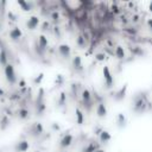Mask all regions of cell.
Instances as JSON below:
<instances>
[{"instance_id": "cell-1", "label": "cell", "mask_w": 152, "mask_h": 152, "mask_svg": "<svg viewBox=\"0 0 152 152\" xmlns=\"http://www.w3.org/2000/svg\"><path fill=\"white\" fill-rule=\"evenodd\" d=\"M102 73H104V80H105V83H106V87L107 88H112L113 87V76L110 74V70L107 65L104 67L102 69Z\"/></svg>"}, {"instance_id": "cell-2", "label": "cell", "mask_w": 152, "mask_h": 152, "mask_svg": "<svg viewBox=\"0 0 152 152\" xmlns=\"http://www.w3.org/2000/svg\"><path fill=\"white\" fill-rule=\"evenodd\" d=\"M58 51H59V54H61V55H62L63 57H65V58L70 57V55H72V49H70V46H69V45H67V44H62V45H59Z\"/></svg>"}, {"instance_id": "cell-3", "label": "cell", "mask_w": 152, "mask_h": 152, "mask_svg": "<svg viewBox=\"0 0 152 152\" xmlns=\"http://www.w3.org/2000/svg\"><path fill=\"white\" fill-rule=\"evenodd\" d=\"M96 114L99 118H105L107 115V108L104 102H100L96 106Z\"/></svg>"}, {"instance_id": "cell-4", "label": "cell", "mask_w": 152, "mask_h": 152, "mask_svg": "<svg viewBox=\"0 0 152 152\" xmlns=\"http://www.w3.org/2000/svg\"><path fill=\"white\" fill-rule=\"evenodd\" d=\"M73 67H74V69L76 70L77 73H81L83 70V65H82V61H81V57L80 56H76V57H74V59H73Z\"/></svg>"}, {"instance_id": "cell-5", "label": "cell", "mask_w": 152, "mask_h": 152, "mask_svg": "<svg viewBox=\"0 0 152 152\" xmlns=\"http://www.w3.org/2000/svg\"><path fill=\"white\" fill-rule=\"evenodd\" d=\"M73 140H74V137L72 134H68V136H65L62 140H61V146H62V147H68V146L72 145Z\"/></svg>"}, {"instance_id": "cell-6", "label": "cell", "mask_w": 152, "mask_h": 152, "mask_svg": "<svg viewBox=\"0 0 152 152\" xmlns=\"http://www.w3.org/2000/svg\"><path fill=\"white\" fill-rule=\"evenodd\" d=\"M82 100H83V102L87 104V105H89L90 101H92V94H90V92L88 89L82 90Z\"/></svg>"}, {"instance_id": "cell-7", "label": "cell", "mask_w": 152, "mask_h": 152, "mask_svg": "<svg viewBox=\"0 0 152 152\" xmlns=\"http://www.w3.org/2000/svg\"><path fill=\"white\" fill-rule=\"evenodd\" d=\"M114 54H115V57L119 58V59H124L125 56H126V55H125V50H124L123 46H117Z\"/></svg>"}, {"instance_id": "cell-8", "label": "cell", "mask_w": 152, "mask_h": 152, "mask_svg": "<svg viewBox=\"0 0 152 152\" xmlns=\"http://www.w3.org/2000/svg\"><path fill=\"white\" fill-rule=\"evenodd\" d=\"M75 114H76V123L78 124V125H82L83 124V120H85V117H83V113L81 112V109H76V112H75Z\"/></svg>"}, {"instance_id": "cell-9", "label": "cell", "mask_w": 152, "mask_h": 152, "mask_svg": "<svg viewBox=\"0 0 152 152\" xmlns=\"http://www.w3.org/2000/svg\"><path fill=\"white\" fill-rule=\"evenodd\" d=\"M110 134H109V132H107V131H102V132L100 133V140L102 141V143H107V141H109L110 140Z\"/></svg>"}, {"instance_id": "cell-10", "label": "cell", "mask_w": 152, "mask_h": 152, "mask_svg": "<svg viewBox=\"0 0 152 152\" xmlns=\"http://www.w3.org/2000/svg\"><path fill=\"white\" fill-rule=\"evenodd\" d=\"M118 124H119L120 127L125 126V124H126V118L124 117V114H118Z\"/></svg>"}, {"instance_id": "cell-11", "label": "cell", "mask_w": 152, "mask_h": 152, "mask_svg": "<svg viewBox=\"0 0 152 152\" xmlns=\"http://www.w3.org/2000/svg\"><path fill=\"white\" fill-rule=\"evenodd\" d=\"M76 44L78 46H85L86 45V38H83L82 36H78L76 39Z\"/></svg>"}, {"instance_id": "cell-12", "label": "cell", "mask_w": 152, "mask_h": 152, "mask_svg": "<svg viewBox=\"0 0 152 152\" xmlns=\"http://www.w3.org/2000/svg\"><path fill=\"white\" fill-rule=\"evenodd\" d=\"M96 150H97V146H96L95 144H93V143H92V144H90L88 147H86V149L83 150V152H95Z\"/></svg>"}, {"instance_id": "cell-13", "label": "cell", "mask_w": 152, "mask_h": 152, "mask_svg": "<svg viewBox=\"0 0 152 152\" xmlns=\"http://www.w3.org/2000/svg\"><path fill=\"white\" fill-rule=\"evenodd\" d=\"M105 55L104 54H99V55H96V59H99V61H102V59H105Z\"/></svg>"}, {"instance_id": "cell-14", "label": "cell", "mask_w": 152, "mask_h": 152, "mask_svg": "<svg viewBox=\"0 0 152 152\" xmlns=\"http://www.w3.org/2000/svg\"><path fill=\"white\" fill-rule=\"evenodd\" d=\"M147 26L150 27V30L152 31V19H147Z\"/></svg>"}, {"instance_id": "cell-15", "label": "cell", "mask_w": 152, "mask_h": 152, "mask_svg": "<svg viewBox=\"0 0 152 152\" xmlns=\"http://www.w3.org/2000/svg\"><path fill=\"white\" fill-rule=\"evenodd\" d=\"M95 152H104V150H100V149H97Z\"/></svg>"}, {"instance_id": "cell-16", "label": "cell", "mask_w": 152, "mask_h": 152, "mask_svg": "<svg viewBox=\"0 0 152 152\" xmlns=\"http://www.w3.org/2000/svg\"><path fill=\"white\" fill-rule=\"evenodd\" d=\"M149 8H150V11H151V12H152V3H151V4H150V7H149Z\"/></svg>"}]
</instances>
